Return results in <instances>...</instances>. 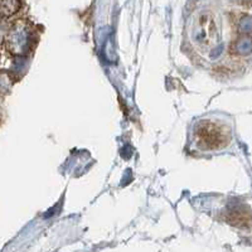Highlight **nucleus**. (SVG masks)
Masks as SVG:
<instances>
[{"instance_id":"1","label":"nucleus","mask_w":252,"mask_h":252,"mask_svg":"<svg viewBox=\"0 0 252 252\" xmlns=\"http://www.w3.org/2000/svg\"><path fill=\"white\" fill-rule=\"evenodd\" d=\"M197 139L202 141L203 145H206L208 149H215L218 146L226 145L228 138L226 136L220 126L215 125L212 123H201V125L197 127Z\"/></svg>"},{"instance_id":"2","label":"nucleus","mask_w":252,"mask_h":252,"mask_svg":"<svg viewBox=\"0 0 252 252\" xmlns=\"http://www.w3.org/2000/svg\"><path fill=\"white\" fill-rule=\"evenodd\" d=\"M9 86H10V82H9L8 76L0 75V94L8 91Z\"/></svg>"}]
</instances>
